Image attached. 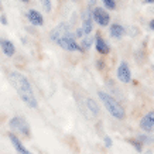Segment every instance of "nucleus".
I'll return each mask as SVG.
<instances>
[{
    "instance_id": "nucleus-11",
    "label": "nucleus",
    "mask_w": 154,
    "mask_h": 154,
    "mask_svg": "<svg viewBox=\"0 0 154 154\" xmlns=\"http://www.w3.org/2000/svg\"><path fill=\"white\" fill-rule=\"evenodd\" d=\"M0 47L3 50L7 57H13L14 52H16V47H14V44L9 40H3V38H0Z\"/></svg>"
},
{
    "instance_id": "nucleus-26",
    "label": "nucleus",
    "mask_w": 154,
    "mask_h": 154,
    "mask_svg": "<svg viewBox=\"0 0 154 154\" xmlns=\"http://www.w3.org/2000/svg\"><path fill=\"white\" fill-rule=\"evenodd\" d=\"M95 2H96V0H91V3H95Z\"/></svg>"
},
{
    "instance_id": "nucleus-19",
    "label": "nucleus",
    "mask_w": 154,
    "mask_h": 154,
    "mask_svg": "<svg viewBox=\"0 0 154 154\" xmlns=\"http://www.w3.org/2000/svg\"><path fill=\"white\" fill-rule=\"evenodd\" d=\"M131 144L134 146V149L137 150V151H141V143L139 140H133L131 141Z\"/></svg>"
},
{
    "instance_id": "nucleus-8",
    "label": "nucleus",
    "mask_w": 154,
    "mask_h": 154,
    "mask_svg": "<svg viewBox=\"0 0 154 154\" xmlns=\"http://www.w3.org/2000/svg\"><path fill=\"white\" fill-rule=\"evenodd\" d=\"M140 127L144 131H151L154 127V113L149 112L143 119L140 120Z\"/></svg>"
},
{
    "instance_id": "nucleus-3",
    "label": "nucleus",
    "mask_w": 154,
    "mask_h": 154,
    "mask_svg": "<svg viewBox=\"0 0 154 154\" xmlns=\"http://www.w3.org/2000/svg\"><path fill=\"white\" fill-rule=\"evenodd\" d=\"M9 126L11 127L13 130L19 131V133H21L23 136H26V137L30 136V126H28L27 120H26L24 117H20V116L13 117V119L9 122Z\"/></svg>"
},
{
    "instance_id": "nucleus-6",
    "label": "nucleus",
    "mask_w": 154,
    "mask_h": 154,
    "mask_svg": "<svg viewBox=\"0 0 154 154\" xmlns=\"http://www.w3.org/2000/svg\"><path fill=\"white\" fill-rule=\"evenodd\" d=\"M71 30H69V27L66 26V24H60L58 27H55L54 30L51 31V40H54V41H58V40H61V38H64V37H66V35H71Z\"/></svg>"
},
{
    "instance_id": "nucleus-4",
    "label": "nucleus",
    "mask_w": 154,
    "mask_h": 154,
    "mask_svg": "<svg viewBox=\"0 0 154 154\" xmlns=\"http://www.w3.org/2000/svg\"><path fill=\"white\" fill-rule=\"evenodd\" d=\"M57 44H60V47H62L64 50H66V51H82L81 45H78V42L74 40V35H72V34L58 40Z\"/></svg>"
},
{
    "instance_id": "nucleus-24",
    "label": "nucleus",
    "mask_w": 154,
    "mask_h": 154,
    "mask_svg": "<svg viewBox=\"0 0 154 154\" xmlns=\"http://www.w3.org/2000/svg\"><path fill=\"white\" fill-rule=\"evenodd\" d=\"M144 2H146V3H149V5H151V3H153L154 0H144Z\"/></svg>"
},
{
    "instance_id": "nucleus-21",
    "label": "nucleus",
    "mask_w": 154,
    "mask_h": 154,
    "mask_svg": "<svg viewBox=\"0 0 154 154\" xmlns=\"http://www.w3.org/2000/svg\"><path fill=\"white\" fill-rule=\"evenodd\" d=\"M105 146H106V147H110V146H112V140H110L109 137H105Z\"/></svg>"
},
{
    "instance_id": "nucleus-10",
    "label": "nucleus",
    "mask_w": 154,
    "mask_h": 154,
    "mask_svg": "<svg viewBox=\"0 0 154 154\" xmlns=\"http://www.w3.org/2000/svg\"><path fill=\"white\" fill-rule=\"evenodd\" d=\"M9 137H10V141H11L13 147L16 149V151H17L19 154H31L26 147H24L23 143L19 140V137H17L16 134H9Z\"/></svg>"
},
{
    "instance_id": "nucleus-16",
    "label": "nucleus",
    "mask_w": 154,
    "mask_h": 154,
    "mask_svg": "<svg viewBox=\"0 0 154 154\" xmlns=\"http://www.w3.org/2000/svg\"><path fill=\"white\" fill-rule=\"evenodd\" d=\"M92 41H94V38L91 37V34L89 35H86V38L84 40V42H82V45H81V48H82V51L84 50H88L91 45H92Z\"/></svg>"
},
{
    "instance_id": "nucleus-15",
    "label": "nucleus",
    "mask_w": 154,
    "mask_h": 154,
    "mask_svg": "<svg viewBox=\"0 0 154 154\" xmlns=\"http://www.w3.org/2000/svg\"><path fill=\"white\" fill-rule=\"evenodd\" d=\"M88 107L89 109H91V110H92V113H94V115H98L99 113V107H98V103L95 102L94 99H88Z\"/></svg>"
},
{
    "instance_id": "nucleus-5",
    "label": "nucleus",
    "mask_w": 154,
    "mask_h": 154,
    "mask_svg": "<svg viewBox=\"0 0 154 154\" xmlns=\"http://www.w3.org/2000/svg\"><path fill=\"white\" fill-rule=\"evenodd\" d=\"M92 19H94L95 21L99 24V26H102V27L107 26V24H109V21H110L107 11L105 9H100V7H96V9L94 10V13H92Z\"/></svg>"
},
{
    "instance_id": "nucleus-7",
    "label": "nucleus",
    "mask_w": 154,
    "mask_h": 154,
    "mask_svg": "<svg viewBox=\"0 0 154 154\" xmlns=\"http://www.w3.org/2000/svg\"><path fill=\"white\" fill-rule=\"evenodd\" d=\"M117 78H119V81L125 82V84L131 81L130 68H129V65H127L126 62H120V65L117 68Z\"/></svg>"
},
{
    "instance_id": "nucleus-13",
    "label": "nucleus",
    "mask_w": 154,
    "mask_h": 154,
    "mask_svg": "<svg viewBox=\"0 0 154 154\" xmlns=\"http://www.w3.org/2000/svg\"><path fill=\"white\" fill-rule=\"evenodd\" d=\"M92 13L91 11H88V13L84 16V28H82V31H84V34H86V35H89L91 34V31H92Z\"/></svg>"
},
{
    "instance_id": "nucleus-17",
    "label": "nucleus",
    "mask_w": 154,
    "mask_h": 154,
    "mask_svg": "<svg viewBox=\"0 0 154 154\" xmlns=\"http://www.w3.org/2000/svg\"><path fill=\"white\" fill-rule=\"evenodd\" d=\"M103 5H105L106 9H110V10L116 9V3H115V0H103Z\"/></svg>"
},
{
    "instance_id": "nucleus-1",
    "label": "nucleus",
    "mask_w": 154,
    "mask_h": 154,
    "mask_svg": "<svg viewBox=\"0 0 154 154\" xmlns=\"http://www.w3.org/2000/svg\"><path fill=\"white\" fill-rule=\"evenodd\" d=\"M9 81H10V84L13 85V88L17 91V94H19V96L21 98V100H23L28 107H34V109H35V107L38 106L37 99L34 96L33 88H31L30 82L27 81V78H26L24 75L19 74V72H11V74L9 75Z\"/></svg>"
},
{
    "instance_id": "nucleus-25",
    "label": "nucleus",
    "mask_w": 154,
    "mask_h": 154,
    "mask_svg": "<svg viewBox=\"0 0 154 154\" xmlns=\"http://www.w3.org/2000/svg\"><path fill=\"white\" fill-rule=\"evenodd\" d=\"M21 2H24V3H27V2H28V0H21Z\"/></svg>"
},
{
    "instance_id": "nucleus-23",
    "label": "nucleus",
    "mask_w": 154,
    "mask_h": 154,
    "mask_svg": "<svg viewBox=\"0 0 154 154\" xmlns=\"http://www.w3.org/2000/svg\"><path fill=\"white\" fill-rule=\"evenodd\" d=\"M149 27H150V30H153V28H154V21H150Z\"/></svg>"
},
{
    "instance_id": "nucleus-14",
    "label": "nucleus",
    "mask_w": 154,
    "mask_h": 154,
    "mask_svg": "<svg viewBox=\"0 0 154 154\" xmlns=\"http://www.w3.org/2000/svg\"><path fill=\"white\" fill-rule=\"evenodd\" d=\"M110 34H112L115 38H120V37H123V34H125V28L122 27L120 24H112Z\"/></svg>"
},
{
    "instance_id": "nucleus-9",
    "label": "nucleus",
    "mask_w": 154,
    "mask_h": 154,
    "mask_svg": "<svg viewBox=\"0 0 154 154\" xmlns=\"http://www.w3.org/2000/svg\"><path fill=\"white\" fill-rule=\"evenodd\" d=\"M95 47H96V51H98L99 54H102V55H106V54H109V51H110L107 42L105 41L100 35H96V38H95Z\"/></svg>"
},
{
    "instance_id": "nucleus-20",
    "label": "nucleus",
    "mask_w": 154,
    "mask_h": 154,
    "mask_svg": "<svg viewBox=\"0 0 154 154\" xmlns=\"http://www.w3.org/2000/svg\"><path fill=\"white\" fill-rule=\"evenodd\" d=\"M137 140L140 141V143H149L150 137H149V136H139V139H137Z\"/></svg>"
},
{
    "instance_id": "nucleus-27",
    "label": "nucleus",
    "mask_w": 154,
    "mask_h": 154,
    "mask_svg": "<svg viewBox=\"0 0 154 154\" xmlns=\"http://www.w3.org/2000/svg\"><path fill=\"white\" fill-rule=\"evenodd\" d=\"M75 2H78V0H75Z\"/></svg>"
},
{
    "instance_id": "nucleus-18",
    "label": "nucleus",
    "mask_w": 154,
    "mask_h": 154,
    "mask_svg": "<svg viewBox=\"0 0 154 154\" xmlns=\"http://www.w3.org/2000/svg\"><path fill=\"white\" fill-rule=\"evenodd\" d=\"M41 5H42V7H44V11H51V0H41Z\"/></svg>"
},
{
    "instance_id": "nucleus-22",
    "label": "nucleus",
    "mask_w": 154,
    "mask_h": 154,
    "mask_svg": "<svg viewBox=\"0 0 154 154\" xmlns=\"http://www.w3.org/2000/svg\"><path fill=\"white\" fill-rule=\"evenodd\" d=\"M82 33H84L82 30H78V31H76V37H78V38H79V37H82Z\"/></svg>"
},
{
    "instance_id": "nucleus-2",
    "label": "nucleus",
    "mask_w": 154,
    "mask_h": 154,
    "mask_svg": "<svg viewBox=\"0 0 154 154\" xmlns=\"http://www.w3.org/2000/svg\"><path fill=\"white\" fill-rule=\"evenodd\" d=\"M99 99L102 100L103 106L107 109V112L110 113L113 117L116 119H123L125 117V109L120 106V103H117L115 98H112L110 95H107L106 92H98Z\"/></svg>"
},
{
    "instance_id": "nucleus-12",
    "label": "nucleus",
    "mask_w": 154,
    "mask_h": 154,
    "mask_svg": "<svg viewBox=\"0 0 154 154\" xmlns=\"http://www.w3.org/2000/svg\"><path fill=\"white\" fill-rule=\"evenodd\" d=\"M27 19L30 20V23H33L34 26H41V24L44 23V19H42L41 13H38L35 10L27 11Z\"/></svg>"
}]
</instances>
